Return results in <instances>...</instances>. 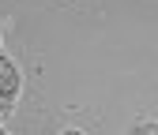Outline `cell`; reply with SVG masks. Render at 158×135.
Wrapping results in <instances>:
<instances>
[{"instance_id": "1", "label": "cell", "mask_w": 158, "mask_h": 135, "mask_svg": "<svg viewBox=\"0 0 158 135\" xmlns=\"http://www.w3.org/2000/svg\"><path fill=\"white\" fill-rule=\"evenodd\" d=\"M60 135H83V131H79V128H64Z\"/></svg>"}]
</instances>
